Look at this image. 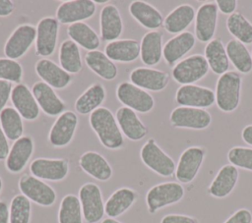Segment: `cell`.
I'll use <instances>...</instances> for the list:
<instances>
[{
  "label": "cell",
  "instance_id": "cell-50",
  "mask_svg": "<svg viewBox=\"0 0 252 223\" xmlns=\"http://www.w3.org/2000/svg\"><path fill=\"white\" fill-rule=\"evenodd\" d=\"M15 5L10 0H0V17H7L13 13Z\"/></svg>",
  "mask_w": 252,
  "mask_h": 223
},
{
  "label": "cell",
  "instance_id": "cell-39",
  "mask_svg": "<svg viewBox=\"0 0 252 223\" xmlns=\"http://www.w3.org/2000/svg\"><path fill=\"white\" fill-rule=\"evenodd\" d=\"M0 127L10 140L23 137L24 126L22 117L14 107H5L0 113Z\"/></svg>",
  "mask_w": 252,
  "mask_h": 223
},
{
  "label": "cell",
  "instance_id": "cell-48",
  "mask_svg": "<svg viewBox=\"0 0 252 223\" xmlns=\"http://www.w3.org/2000/svg\"><path fill=\"white\" fill-rule=\"evenodd\" d=\"M216 4L218 9L224 15H231L235 13L237 8V1L236 0H217Z\"/></svg>",
  "mask_w": 252,
  "mask_h": 223
},
{
  "label": "cell",
  "instance_id": "cell-5",
  "mask_svg": "<svg viewBox=\"0 0 252 223\" xmlns=\"http://www.w3.org/2000/svg\"><path fill=\"white\" fill-rule=\"evenodd\" d=\"M209 69L205 56L194 54L180 60L172 68L171 75L173 80L181 85L193 84L202 80L208 74Z\"/></svg>",
  "mask_w": 252,
  "mask_h": 223
},
{
  "label": "cell",
  "instance_id": "cell-46",
  "mask_svg": "<svg viewBox=\"0 0 252 223\" xmlns=\"http://www.w3.org/2000/svg\"><path fill=\"white\" fill-rule=\"evenodd\" d=\"M12 83L0 80V113L5 108L8 100L11 98Z\"/></svg>",
  "mask_w": 252,
  "mask_h": 223
},
{
  "label": "cell",
  "instance_id": "cell-16",
  "mask_svg": "<svg viewBox=\"0 0 252 223\" xmlns=\"http://www.w3.org/2000/svg\"><path fill=\"white\" fill-rule=\"evenodd\" d=\"M219 9L216 2L202 4L195 17V36L201 42H209L213 39L218 22Z\"/></svg>",
  "mask_w": 252,
  "mask_h": 223
},
{
  "label": "cell",
  "instance_id": "cell-11",
  "mask_svg": "<svg viewBox=\"0 0 252 223\" xmlns=\"http://www.w3.org/2000/svg\"><path fill=\"white\" fill-rule=\"evenodd\" d=\"M59 22L56 18H42L36 26L35 54L40 57H48L53 54L57 44Z\"/></svg>",
  "mask_w": 252,
  "mask_h": 223
},
{
  "label": "cell",
  "instance_id": "cell-52",
  "mask_svg": "<svg viewBox=\"0 0 252 223\" xmlns=\"http://www.w3.org/2000/svg\"><path fill=\"white\" fill-rule=\"evenodd\" d=\"M241 138L244 142L252 146V124L247 125L243 128L241 133Z\"/></svg>",
  "mask_w": 252,
  "mask_h": 223
},
{
  "label": "cell",
  "instance_id": "cell-20",
  "mask_svg": "<svg viewBox=\"0 0 252 223\" xmlns=\"http://www.w3.org/2000/svg\"><path fill=\"white\" fill-rule=\"evenodd\" d=\"M32 92L39 108L48 116H59L65 110V103L47 84L36 82L32 87Z\"/></svg>",
  "mask_w": 252,
  "mask_h": 223
},
{
  "label": "cell",
  "instance_id": "cell-15",
  "mask_svg": "<svg viewBox=\"0 0 252 223\" xmlns=\"http://www.w3.org/2000/svg\"><path fill=\"white\" fill-rule=\"evenodd\" d=\"M78 126V116L73 111H64L55 120L52 125L48 140L54 147H63L68 145L76 132Z\"/></svg>",
  "mask_w": 252,
  "mask_h": 223
},
{
  "label": "cell",
  "instance_id": "cell-1",
  "mask_svg": "<svg viewBox=\"0 0 252 223\" xmlns=\"http://www.w3.org/2000/svg\"><path fill=\"white\" fill-rule=\"evenodd\" d=\"M90 126L100 143L108 149H118L124 144L122 132L113 113L105 107H99L90 115Z\"/></svg>",
  "mask_w": 252,
  "mask_h": 223
},
{
  "label": "cell",
  "instance_id": "cell-41",
  "mask_svg": "<svg viewBox=\"0 0 252 223\" xmlns=\"http://www.w3.org/2000/svg\"><path fill=\"white\" fill-rule=\"evenodd\" d=\"M83 217L79 197L71 194L65 195L60 203L58 223H83Z\"/></svg>",
  "mask_w": 252,
  "mask_h": 223
},
{
  "label": "cell",
  "instance_id": "cell-42",
  "mask_svg": "<svg viewBox=\"0 0 252 223\" xmlns=\"http://www.w3.org/2000/svg\"><path fill=\"white\" fill-rule=\"evenodd\" d=\"M31 200L24 195H15L10 203V223H30Z\"/></svg>",
  "mask_w": 252,
  "mask_h": 223
},
{
  "label": "cell",
  "instance_id": "cell-28",
  "mask_svg": "<svg viewBox=\"0 0 252 223\" xmlns=\"http://www.w3.org/2000/svg\"><path fill=\"white\" fill-rule=\"evenodd\" d=\"M104 53L113 62H133L140 56V43L135 39H117L105 45Z\"/></svg>",
  "mask_w": 252,
  "mask_h": 223
},
{
  "label": "cell",
  "instance_id": "cell-24",
  "mask_svg": "<svg viewBox=\"0 0 252 223\" xmlns=\"http://www.w3.org/2000/svg\"><path fill=\"white\" fill-rule=\"evenodd\" d=\"M100 37L104 41H114L122 34L123 22L118 8L113 4L102 7L99 15Z\"/></svg>",
  "mask_w": 252,
  "mask_h": 223
},
{
  "label": "cell",
  "instance_id": "cell-54",
  "mask_svg": "<svg viewBox=\"0 0 252 223\" xmlns=\"http://www.w3.org/2000/svg\"><path fill=\"white\" fill-rule=\"evenodd\" d=\"M95 4H107V0H95Z\"/></svg>",
  "mask_w": 252,
  "mask_h": 223
},
{
  "label": "cell",
  "instance_id": "cell-21",
  "mask_svg": "<svg viewBox=\"0 0 252 223\" xmlns=\"http://www.w3.org/2000/svg\"><path fill=\"white\" fill-rule=\"evenodd\" d=\"M10 99L22 118L28 121H33L39 116V106L32 90L26 84H16L12 89Z\"/></svg>",
  "mask_w": 252,
  "mask_h": 223
},
{
  "label": "cell",
  "instance_id": "cell-47",
  "mask_svg": "<svg viewBox=\"0 0 252 223\" xmlns=\"http://www.w3.org/2000/svg\"><path fill=\"white\" fill-rule=\"evenodd\" d=\"M160 223H198V220L188 215L167 214L162 217Z\"/></svg>",
  "mask_w": 252,
  "mask_h": 223
},
{
  "label": "cell",
  "instance_id": "cell-18",
  "mask_svg": "<svg viewBox=\"0 0 252 223\" xmlns=\"http://www.w3.org/2000/svg\"><path fill=\"white\" fill-rule=\"evenodd\" d=\"M129 79L133 84L150 91H161L169 83V75L166 72L146 67L134 69Z\"/></svg>",
  "mask_w": 252,
  "mask_h": 223
},
{
  "label": "cell",
  "instance_id": "cell-4",
  "mask_svg": "<svg viewBox=\"0 0 252 223\" xmlns=\"http://www.w3.org/2000/svg\"><path fill=\"white\" fill-rule=\"evenodd\" d=\"M140 156L143 163L159 176L170 177L175 173V162L158 146L154 139H149L144 143Z\"/></svg>",
  "mask_w": 252,
  "mask_h": 223
},
{
  "label": "cell",
  "instance_id": "cell-3",
  "mask_svg": "<svg viewBox=\"0 0 252 223\" xmlns=\"http://www.w3.org/2000/svg\"><path fill=\"white\" fill-rule=\"evenodd\" d=\"M184 188L176 182H164L152 187L146 195L148 211L155 214L158 210L179 202L184 196Z\"/></svg>",
  "mask_w": 252,
  "mask_h": 223
},
{
  "label": "cell",
  "instance_id": "cell-51",
  "mask_svg": "<svg viewBox=\"0 0 252 223\" xmlns=\"http://www.w3.org/2000/svg\"><path fill=\"white\" fill-rule=\"evenodd\" d=\"M0 223H10V212L6 202L0 200Z\"/></svg>",
  "mask_w": 252,
  "mask_h": 223
},
{
  "label": "cell",
  "instance_id": "cell-45",
  "mask_svg": "<svg viewBox=\"0 0 252 223\" xmlns=\"http://www.w3.org/2000/svg\"><path fill=\"white\" fill-rule=\"evenodd\" d=\"M224 223H252V212L247 208H240L231 214Z\"/></svg>",
  "mask_w": 252,
  "mask_h": 223
},
{
  "label": "cell",
  "instance_id": "cell-31",
  "mask_svg": "<svg viewBox=\"0 0 252 223\" xmlns=\"http://www.w3.org/2000/svg\"><path fill=\"white\" fill-rule=\"evenodd\" d=\"M162 33L158 30H150L142 37L140 43V57L146 66H155L162 57Z\"/></svg>",
  "mask_w": 252,
  "mask_h": 223
},
{
  "label": "cell",
  "instance_id": "cell-40",
  "mask_svg": "<svg viewBox=\"0 0 252 223\" xmlns=\"http://www.w3.org/2000/svg\"><path fill=\"white\" fill-rule=\"evenodd\" d=\"M226 28L234 39L244 45L252 43V24L241 13L235 12L228 16Z\"/></svg>",
  "mask_w": 252,
  "mask_h": 223
},
{
  "label": "cell",
  "instance_id": "cell-44",
  "mask_svg": "<svg viewBox=\"0 0 252 223\" xmlns=\"http://www.w3.org/2000/svg\"><path fill=\"white\" fill-rule=\"evenodd\" d=\"M227 159L236 168L252 172V148L234 146L228 150Z\"/></svg>",
  "mask_w": 252,
  "mask_h": 223
},
{
  "label": "cell",
  "instance_id": "cell-35",
  "mask_svg": "<svg viewBox=\"0 0 252 223\" xmlns=\"http://www.w3.org/2000/svg\"><path fill=\"white\" fill-rule=\"evenodd\" d=\"M136 198L137 193L132 189L120 188L116 190L104 204L106 215L110 218L118 217L133 205Z\"/></svg>",
  "mask_w": 252,
  "mask_h": 223
},
{
  "label": "cell",
  "instance_id": "cell-13",
  "mask_svg": "<svg viewBox=\"0 0 252 223\" xmlns=\"http://www.w3.org/2000/svg\"><path fill=\"white\" fill-rule=\"evenodd\" d=\"M175 101L180 106L205 109L216 102V95L211 88L196 84H184L176 90Z\"/></svg>",
  "mask_w": 252,
  "mask_h": 223
},
{
  "label": "cell",
  "instance_id": "cell-25",
  "mask_svg": "<svg viewBox=\"0 0 252 223\" xmlns=\"http://www.w3.org/2000/svg\"><path fill=\"white\" fill-rule=\"evenodd\" d=\"M239 177L238 169L231 165H223L209 186V194L217 198H224L234 190Z\"/></svg>",
  "mask_w": 252,
  "mask_h": 223
},
{
  "label": "cell",
  "instance_id": "cell-19",
  "mask_svg": "<svg viewBox=\"0 0 252 223\" xmlns=\"http://www.w3.org/2000/svg\"><path fill=\"white\" fill-rule=\"evenodd\" d=\"M34 68L41 81L52 88L63 89L72 82V76L50 59H39Z\"/></svg>",
  "mask_w": 252,
  "mask_h": 223
},
{
  "label": "cell",
  "instance_id": "cell-2",
  "mask_svg": "<svg viewBox=\"0 0 252 223\" xmlns=\"http://www.w3.org/2000/svg\"><path fill=\"white\" fill-rule=\"evenodd\" d=\"M242 78L235 71H227L219 77L216 84V103L225 113L233 112L240 102Z\"/></svg>",
  "mask_w": 252,
  "mask_h": 223
},
{
  "label": "cell",
  "instance_id": "cell-10",
  "mask_svg": "<svg viewBox=\"0 0 252 223\" xmlns=\"http://www.w3.org/2000/svg\"><path fill=\"white\" fill-rule=\"evenodd\" d=\"M22 195L41 206H50L56 200V193L48 184L32 175H23L19 180Z\"/></svg>",
  "mask_w": 252,
  "mask_h": 223
},
{
  "label": "cell",
  "instance_id": "cell-37",
  "mask_svg": "<svg viewBox=\"0 0 252 223\" xmlns=\"http://www.w3.org/2000/svg\"><path fill=\"white\" fill-rule=\"evenodd\" d=\"M60 67L67 73L78 74L81 72L83 64L79 46L71 39L64 40L59 47Z\"/></svg>",
  "mask_w": 252,
  "mask_h": 223
},
{
  "label": "cell",
  "instance_id": "cell-23",
  "mask_svg": "<svg viewBox=\"0 0 252 223\" xmlns=\"http://www.w3.org/2000/svg\"><path fill=\"white\" fill-rule=\"evenodd\" d=\"M115 118L122 134L130 140H140L147 136L148 128L134 110L125 106L120 107L115 113Z\"/></svg>",
  "mask_w": 252,
  "mask_h": 223
},
{
  "label": "cell",
  "instance_id": "cell-17",
  "mask_svg": "<svg viewBox=\"0 0 252 223\" xmlns=\"http://www.w3.org/2000/svg\"><path fill=\"white\" fill-rule=\"evenodd\" d=\"M32 176L47 181H61L69 172L68 161L62 158H36L30 165Z\"/></svg>",
  "mask_w": 252,
  "mask_h": 223
},
{
  "label": "cell",
  "instance_id": "cell-53",
  "mask_svg": "<svg viewBox=\"0 0 252 223\" xmlns=\"http://www.w3.org/2000/svg\"><path fill=\"white\" fill-rule=\"evenodd\" d=\"M101 223H121V222H119L118 220H116V219H114V218H106V219H104V220H102V222Z\"/></svg>",
  "mask_w": 252,
  "mask_h": 223
},
{
  "label": "cell",
  "instance_id": "cell-14",
  "mask_svg": "<svg viewBox=\"0 0 252 223\" xmlns=\"http://www.w3.org/2000/svg\"><path fill=\"white\" fill-rule=\"evenodd\" d=\"M96 10L93 0H71L61 3L56 10V19L61 24H75L92 18Z\"/></svg>",
  "mask_w": 252,
  "mask_h": 223
},
{
  "label": "cell",
  "instance_id": "cell-32",
  "mask_svg": "<svg viewBox=\"0 0 252 223\" xmlns=\"http://www.w3.org/2000/svg\"><path fill=\"white\" fill-rule=\"evenodd\" d=\"M205 58L209 68L216 75L221 76L226 73L229 67V60L225 50V46L219 38H213L205 47Z\"/></svg>",
  "mask_w": 252,
  "mask_h": 223
},
{
  "label": "cell",
  "instance_id": "cell-22",
  "mask_svg": "<svg viewBox=\"0 0 252 223\" xmlns=\"http://www.w3.org/2000/svg\"><path fill=\"white\" fill-rule=\"evenodd\" d=\"M196 36L190 31L176 34L163 45L162 56L169 66H175L195 46Z\"/></svg>",
  "mask_w": 252,
  "mask_h": 223
},
{
  "label": "cell",
  "instance_id": "cell-38",
  "mask_svg": "<svg viewBox=\"0 0 252 223\" xmlns=\"http://www.w3.org/2000/svg\"><path fill=\"white\" fill-rule=\"evenodd\" d=\"M225 50L228 60L242 74H248L252 71V55L246 46L236 39H230L226 45Z\"/></svg>",
  "mask_w": 252,
  "mask_h": 223
},
{
  "label": "cell",
  "instance_id": "cell-8",
  "mask_svg": "<svg viewBox=\"0 0 252 223\" xmlns=\"http://www.w3.org/2000/svg\"><path fill=\"white\" fill-rule=\"evenodd\" d=\"M169 121L174 128L205 130L211 125L212 116L206 109L179 106L171 111Z\"/></svg>",
  "mask_w": 252,
  "mask_h": 223
},
{
  "label": "cell",
  "instance_id": "cell-43",
  "mask_svg": "<svg viewBox=\"0 0 252 223\" xmlns=\"http://www.w3.org/2000/svg\"><path fill=\"white\" fill-rule=\"evenodd\" d=\"M23 79V68L21 64L9 58H0V80L10 83L21 84Z\"/></svg>",
  "mask_w": 252,
  "mask_h": 223
},
{
  "label": "cell",
  "instance_id": "cell-55",
  "mask_svg": "<svg viewBox=\"0 0 252 223\" xmlns=\"http://www.w3.org/2000/svg\"><path fill=\"white\" fill-rule=\"evenodd\" d=\"M2 187H3V183H2V179H1V177H0V192H1V190H2Z\"/></svg>",
  "mask_w": 252,
  "mask_h": 223
},
{
  "label": "cell",
  "instance_id": "cell-49",
  "mask_svg": "<svg viewBox=\"0 0 252 223\" xmlns=\"http://www.w3.org/2000/svg\"><path fill=\"white\" fill-rule=\"evenodd\" d=\"M9 151L10 147L8 143V139L0 127V160L6 159L9 154Z\"/></svg>",
  "mask_w": 252,
  "mask_h": 223
},
{
  "label": "cell",
  "instance_id": "cell-36",
  "mask_svg": "<svg viewBox=\"0 0 252 223\" xmlns=\"http://www.w3.org/2000/svg\"><path fill=\"white\" fill-rule=\"evenodd\" d=\"M105 96L104 86L100 84H94L77 98L75 101V109L82 115L91 114L100 107Z\"/></svg>",
  "mask_w": 252,
  "mask_h": 223
},
{
  "label": "cell",
  "instance_id": "cell-7",
  "mask_svg": "<svg viewBox=\"0 0 252 223\" xmlns=\"http://www.w3.org/2000/svg\"><path fill=\"white\" fill-rule=\"evenodd\" d=\"M79 199L83 216L88 223L99 222L104 213V203L99 187L94 183H86L79 190Z\"/></svg>",
  "mask_w": 252,
  "mask_h": 223
},
{
  "label": "cell",
  "instance_id": "cell-29",
  "mask_svg": "<svg viewBox=\"0 0 252 223\" xmlns=\"http://www.w3.org/2000/svg\"><path fill=\"white\" fill-rule=\"evenodd\" d=\"M79 164L83 171L98 181H107L112 176V168L107 160L95 151H87L82 154Z\"/></svg>",
  "mask_w": 252,
  "mask_h": 223
},
{
  "label": "cell",
  "instance_id": "cell-6",
  "mask_svg": "<svg viewBox=\"0 0 252 223\" xmlns=\"http://www.w3.org/2000/svg\"><path fill=\"white\" fill-rule=\"evenodd\" d=\"M116 97L125 107L139 113H149L155 106L154 97L148 91L129 82L117 85Z\"/></svg>",
  "mask_w": 252,
  "mask_h": 223
},
{
  "label": "cell",
  "instance_id": "cell-34",
  "mask_svg": "<svg viewBox=\"0 0 252 223\" xmlns=\"http://www.w3.org/2000/svg\"><path fill=\"white\" fill-rule=\"evenodd\" d=\"M67 34L78 46L88 51L96 50L100 45V39L97 33L85 22H79L69 25Z\"/></svg>",
  "mask_w": 252,
  "mask_h": 223
},
{
  "label": "cell",
  "instance_id": "cell-27",
  "mask_svg": "<svg viewBox=\"0 0 252 223\" xmlns=\"http://www.w3.org/2000/svg\"><path fill=\"white\" fill-rule=\"evenodd\" d=\"M130 15L144 28L157 30L163 25V17L161 13L153 5L145 1H133L129 5Z\"/></svg>",
  "mask_w": 252,
  "mask_h": 223
},
{
  "label": "cell",
  "instance_id": "cell-30",
  "mask_svg": "<svg viewBox=\"0 0 252 223\" xmlns=\"http://www.w3.org/2000/svg\"><path fill=\"white\" fill-rule=\"evenodd\" d=\"M196 11L190 4H181L174 8L164 19L163 28L172 34H179L195 20Z\"/></svg>",
  "mask_w": 252,
  "mask_h": 223
},
{
  "label": "cell",
  "instance_id": "cell-9",
  "mask_svg": "<svg viewBox=\"0 0 252 223\" xmlns=\"http://www.w3.org/2000/svg\"><path fill=\"white\" fill-rule=\"evenodd\" d=\"M36 38V28L30 24L17 27L8 37L4 45V53L7 58L17 60L23 57Z\"/></svg>",
  "mask_w": 252,
  "mask_h": 223
},
{
  "label": "cell",
  "instance_id": "cell-12",
  "mask_svg": "<svg viewBox=\"0 0 252 223\" xmlns=\"http://www.w3.org/2000/svg\"><path fill=\"white\" fill-rule=\"evenodd\" d=\"M206 150L201 146H190L180 155L176 169L175 177L182 184L191 183L197 176L204 158Z\"/></svg>",
  "mask_w": 252,
  "mask_h": 223
},
{
  "label": "cell",
  "instance_id": "cell-26",
  "mask_svg": "<svg viewBox=\"0 0 252 223\" xmlns=\"http://www.w3.org/2000/svg\"><path fill=\"white\" fill-rule=\"evenodd\" d=\"M33 152V140L29 136H23L15 140L6 158V168L11 173L21 172Z\"/></svg>",
  "mask_w": 252,
  "mask_h": 223
},
{
  "label": "cell",
  "instance_id": "cell-33",
  "mask_svg": "<svg viewBox=\"0 0 252 223\" xmlns=\"http://www.w3.org/2000/svg\"><path fill=\"white\" fill-rule=\"evenodd\" d=\"M85 63L94 74L106 81L114 80L118 74L114 62L111 61L104 52L99 50L88 51L85 55Z\"/></svg>",
  "mask_w": 252,
  "mask_h": 223
}]
</instances>
